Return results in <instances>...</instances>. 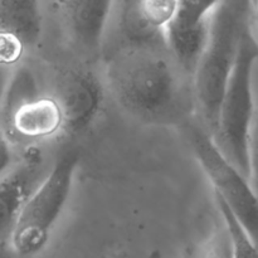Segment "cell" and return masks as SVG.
Segmentation results:
<instances>
[{
    "mask_svg": "<svg viewBox=\"0 0 258 258\" xmlns=\"http://www.w3.org/2000/svg\"><path fill=\"white\" fill-rule=\"evenodd\" d=\"M115 0H59V10L68 35L87 54L100 50Z\"/></svg>",
    "mask_w": 258,
    "mask_h": 258,
    "instance_id": "obj_9",
    "label": "cell"
},
{
    "mask_svg": "<svg viewBox=\"0 0 258 258\" xmlns=\"http://www.w3.org/2000/svg\"><path fill=\"white\" fill-rule=\"evenodd\" d=\"M214 199L222 214L224 226L231 236L232 249H233L232 258H258V247L239 223L236 216L232 213L226 202L216 193H214Z\"/></svg>",
    "mask_w": 258,
    "mask_h": 258,
    "instance_id": "obj_13",
    "label": "cell"
},
{
    "mask_svg": "<svg viewBox=\"0 0 258 258\" xmlns=\"http://www.w3.org/2000/svg\"><path fill=\"white\" fill-rule=\"evenodd\" d=\"M252 2H253V7L258 9V0H252Z\"/></svg>",
    "mask_w": 258,
    "mask_h": 258,
    "instance_id": "obj_21",
    "label": "cell"
},
{
    "mask_svg": "<svg viewBox=\"0 0 258 258\" xmlns=\"http://www.w3.org/2000/svg\"><path fill=\"white\" fill-rule=\"evenodd\" d=\"M12 68L5 67V66H0V112H2V105L3 100H4L5 90H7L8 82H9L10 75H12ZM2 128V127H0Z\"/></svg>",
    "mask_w": 258,
    "mask_h": 258,
    "instance_id": "obj_18",
    "label": "cell"
},
{
    "mask_svg": "<svg viewBox=\"0 0 258 258\" xmlns=\"http://www.w3.org/2000/svg\"><path fill=\"white\" fill-rule=\"evenodd\" d=\"M42 29L39 0H0V32L17 38L29 48L37 44Z\"/></svg>",
    "mask_w": 258,
    "mask_h": 258,
    "instance_id": "obj_11",
    "label": "cell"
},
{
    "mask_svg": "<svg viewBox=\"0 0 258 258\" xmlns=\"http://www.w3.org/2000/svg\"><path fill=\"white\" fill-rule=\"evenodd\" d=\"M257 59L258 42L252 35L248 25L242 34L233 70L219 105L216 127L211 134L221 153L247 179V145L249 128L256 113L252 76Z\"/></svg>",
    "mask_w": 258,
    "mask_h": 258,
    "instance_id": "obj_3",
    "label": "cell"
},
{
    "mask_svg": "<svg viewBox=\"0 0 258 258\" xmlns=\"http://www.w3.org/2000/svg\"><path fill=\"white\" fill-rule=\"evenodd\" d=\"M183 73L170 52L136 40L110 58L106 82L128 115L149 125L174 126L184 122L196 105L194 88Z\"/></svg>",
    "mask_w": 258,
    "mask_h": 258,
    "instance_id": "obj_1",
    "label": "cell"
},
{
    "mask_svg": "<svg viewBox=\"0 0 258 258\" xmlns=\"http://www.w3.org/2000/svg\"><path fill=\"white\" fill-rule=\"evenodd\" d=\"M185 136L202 170L227 203L252 241L258 247V199L249 181L221 153L211 134L194 123H186Z\"/></svg>",
    "mask_w": 258,
    "mask_h": 258,
    "instance_id": "obj_6",
    "label": "cell"
},
{
    "mask_svg": "<svg viewBox=\"0 0 258 258\" xmlns=\"http://www.w3.org/2000/svg\"><path fill=\"white\" fill-rule=\"evenodd\" d=\"M252 8V0H221L211 14L208 43L193 75L196 106L209 134L216 127L219 105L242 34L249 25Z\"/></svg>",
    "mask_w": 258,
    "mask_h": 258,
    "instance_id": "obj_2",
    "label": "cell"
},
{
    "mask_svg": "<svg viewBox=\"0 0 258 258\" xmlns=\"http://www.w3.org/2000/svg\"><path fill=\"white\" fill-rule=\"evenodd\" d=\"M248 158V181L258 199V112L254 113L248 135L247 145Z\"/></svg>",
    "mask_w": 258,
    "mask_h": 258,
    "instance_id": "obj_15",
    "label": "cell"
},
{
    "mask_svg": "<svg viewBox=\"0 0 258 258\" xmlns=\"http://www.w3.org/2000/svg\"><path fill=\"white\" fill-rule=\"evenodd\" d=\"M211 18L193 25H180L170 22L163 32L165 47L179 66L193 77L207 47Z\"/></svg>",
    "mask_w": 258,
    "mask_h": 258,
    "instance_id": "obj_10",
    "label": "cell"
},
{
    "mask_svg": "<svg viewBox=\"0 0 258 258\" xmlns=\"http://www.w3.org/2000/svg\"><path fill=\"white\" fill-rule=\"evenodd\" d=\"M80 153L70 149L57 156L37 189L20 211L10 232V244L15 254L30 257L40 253L68 203Z\"/></svg>",
    "mask_w": 258,
    "mask_h": 258,
    "instance_id": "obj_4",
    "label": "cell"
},
{
    "mask_svg": "<svg viewBox=\"0 0 258 258\" xmlns=\"http://www.w3.org/2000/svg\"><path fill=\"white\" fill-rule=\"evenodd\" d=\"M15 160L12 141L0 128V178L14 165Z\"/></svg>",
    "mask_w": 258,
    "mask_h": 258,
    "instance_id": "obj_17",
    "label": "cell"
},
{
    "mask_svg": "<svg viewBox=\"0 0 258 258\" xmlns=\"http://www.w3.org/2000/svg\"><path fill=\"white\" fill-rule=\"evenodd\" d=\"M57 101L63 118V135L86 133L100 116L105 102V87L90 68L68 66L55 71L48 91Z\"/></svg>",
    "mask_w": 258,
    "mask_h": 258,
    "instance_id": "obj_7",
    "label": "cell"
},
{
    "mask_svg": "<svg viewBox=\"0 0 258 258\" xmlns=\"http://www.w3.org/2000/svg\"><path fill=\"white\" fill-rule=\"evenodd\" d=\"M0 127L10 141L48 140L63 135L57 101L40 90L37 77L25 66L12 71L0 112Z\"/></svg>",
    "mask_w": 258,
    "mask_h": 258,
    "instance_id": "obj_5",
    "label": "cell"
},
{
    "mask_svg": "<svg viewBox=\"0 0 258 258\" xmlns=\"http://www.w3.org/2000/svg\"><path fill=\"white\" fill-rule=\"evenodd\" d=\"M176 9L178 0H135L131 8V22L144 34L163 37Z\"/></svg>",
    "mask_w": 258,
    "mask_h": 258,
    "instance_id": "obj_12",
    "label": "cell"
},
{
    "mask_svg": "<svg viewBox=\"0 0 258 258\" xmlns=\"http://www.w3.org/2000/svg\"><path fill=\"white\" fill-rule=\"evenodd\" d=\"M14 249H13L10 241L0 237V258H14Z\"/></svg>",
    "mask_w": 258,
    "mask_h": 258,
    "instance_id": "obj_19",
    "label": "cell"
},
{
    "mask_svg": "<svg viewBox=\"0 0 258 258\" xmlns=\"http://www.w3.org/2000/svg\"><path fill=\"white\" fill-rule=\"evenodd\" d=\"M249 28H251V33L254 37V39L258 42V9L257 8H252L251 14V22H249Z\"/></svg>",
    "mask_w": 258,
    "mask_h": 258,
    "instance_id": "obj_20",
    "label": "cell"
},
{
    "mask_svg": "<svg viewBox=\"0 0 258 258\" xmlns=\"http://www.w3.org/2000/svg\"><path fill=\"white\" fill-rule=\"evenodd\" d=\"M27 48L20 40L4 32H0V66L13 67L20 60Z\"/></svg>",
    "mask_w": 258,
    "mask_h": 258,
    "instance_id": "obj_16",
    "label": "cell"
},
{
    "mask_svg": "<svg viewBox=\"0 0 258 258\" xmlns=\"http://www.w3.org/2000/svg\"><path fill=\"white\" fill-rule=\"evenodd\" d=\"M221 0H178V9L173 23L193 25L209 19Z\"/></svg>",
    "mask_w": 258,
    "mask_h": 258,
    "instance_id": "obj_14",
    "label": "cell"
},
{
    "mask_svg": "<svg viewBox=\"0 0 258 258\" xmlns=\"http://www.w3.org/2000/svg\"><path fill=\"white\" fill-rule=\"evenodd\" d=\"M50 166L42 149L34 144L28 145L0 178V237L12 232L20 211L47 176Z\"/></svg>",
    "mask_w": 258,
    "mask_h": 258,
    "instance_id": "obj_8",
    "label": "cell"
}]
</instances>
